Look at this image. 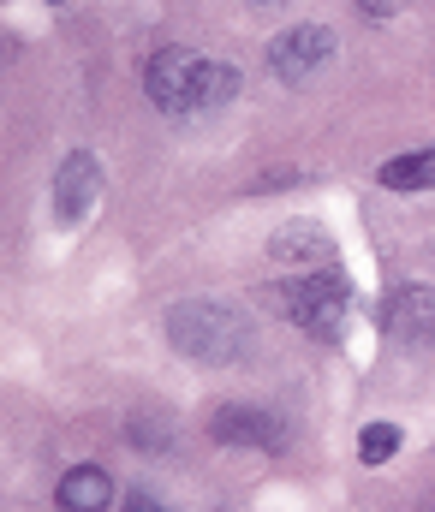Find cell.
<instances>
[{
  "label": "cell",
  "instance_id": "obj_8",
  "mask_svg": "<svg viewBox=\"0 0 435 512\" xmlns=\"http://www.w3.org/2000/svg\"><path fill=\"white\" fill-rule=\"evenodd\" d=\"M269 256L298 262V268H334V233L322 221H287V227H275Z\"/></svg>",
  "mask_w": 435,
  "mask_h": 512
},
{
  "label": "cell",
  "instance_id": "obj_6",
  "mask_svg": "<svg viewBox=\"0 0 435 512\" xmlns=\"http://www.w3.org/2000/svg\"><path fill=\"white\" fill-rule=\"evenodd\" d=\"M191 78H197V54L191 48H161L144 66V90L161 114H191Z\"/></svg>",
  "mask_w": 435,
  "mask_h": 512
},
{
  "label": "cell",
  "instance_id": "obj_4",
  "mask_svg": "<svg viewBox=\"0 0 435 512\" xmlns=\"http://www.w3.org/2000/svg\"><path fill=\"white\" fill-rule=\"evenodd\" d=\"M209 435L221 447H263V453H287V441H292L287 417H275L263 405H221L209 417Z\"/></svg>",
  "mask_w": 435,
  "mask_h": 512
},
{
  "label": "cell",
  "instance_id": "obj_12",
  "mask_svg": "<svg viewBox=\"0 0 435 512\" xmlns=\"http://www.w3.org/2000/svg\"><path fill=\"white\" fill-rule=\"evenodd\" d=\"M400 453V429L394 423H364V435H358V459L364 465H388Z\"/></svg>",
  "mask_w": 435,
  "mask_h": 512
},
{
  "label": "cell",
  "instance_id": "obj_1",
  "mask_svg": "<svg viewBox=\"0 0 435 512\" xmlns=\"http://www.w3.org/2000/svg\"><path fill=\"white\" fill-rule=\"evenodd\" d=\"M167 340L191 364H239L257 346V322L221 298H185L167 310Z\"/></svg>",
  "mask_w": 435,
  "mask_h": 512
},
{
  "label": "cell",
  "instance_id": "obj_2",
  "mask_svg": "<svg viewBox=\"0 0 435 512\" xmlns=\"http://www.w3.org/2000/svg\"><path fill=\"white\" fill-rule=\"evenodd\" d=\"M275 298H281V310H287L304 334H316V340H328V346L346 334V316H352V286H346V274H340V268H310L304 280L275 286Z\"/></svg>",
  "mask_w": 435,
  "mask_h": 512
},
{
  "label": "cell",
  "instance_id": "obj_13",
  "mask_svg": "<svg viewBox=\"0 0 435 512\" xmlns=\"http://www.w3.org/2000/svg\"><path fill=\"white\" fill-rule=\"evenodd\" d=\"M120 512H167V507H161L155 495H144V489H138V495H126V501H120Z\"/></svg>",
  "mask_w": 435,
  "mask_h": 512
},
{
  "label": "cell",
  "instance_id": "obj_3",
  "mask_svg": "<svg viewBox=\"0 0 435 512\" xmlns=\"http://www.w3.org/2000/svg\"><path fill=\"white\" fill-rule=\"evenodd\" d=\"M334 60V30L328 24H292L269 42V72L281 84H304L310 72H322Z\"/></svg>",
  "mask_w": 435,
  "mask_h": 512
},
{
  "label": "cell",
  "instance_id": "obj_7",
  "mask_svg": "<svg viewBox=\"0 0 435 512\" xmlns=\"http://www.w3.org/2000/svg\"><path fill=\"white\" fill-rule=\"evenodd\" d=\"M388 328H394V340H400L406 352H430L435 346V292L424 286V280H412V286L394 292Z\"/></svg>",
  "mask_w": 435,
  "mask_h": 512
},
{
  "label": "cell",
  "instance_id": "obj_11",
  "mask_svg": "<svg viewBox=\"0 0 435 512\" xmlns=\"http://www.w3.org/2000/svg\"><path fill=\"white\" fill-rule=\"evenodd\" d=\"M388 191H430L435 185V149H412V155H394V161H382V173H376Z\"/></svg>",
  "mask_w": 435,
  "mask_h": 512
},
{
  "label": "cell",
  "instance_id": "obj_15",
  "mask_svg": "<svg viewBox=\"0 0 435 512\" xmlns=\"http://www.w3.org/2000/svg\"><path fill=\"white\" fill-rule=\"evenodd\" d=\"M54 6H60V0H54Z\"/></svg>",
  "mask_w": 435,
  "mask_h": 512
},
{
  "label": "cell",
  "instance_id": "obj_9",
  "mask_svg": "<svg viewBox=\"0 0 435 512\" xmlns=\"http://www.w3.org/2000/svg\"><path fill=\"white\" fill-rule=\"evenodd\" d=\"M54 501H60V512H108L114 507V483H108L102 465H72V471L60 477Z\"/></svg>",
  "mask_w": 435,
  "mask_h": 512
},
{
  "label": "cell",
  "instance_id": "obj_5",
  "mask_svg": "<svg viewBox=\"0 0 435 512\" xmlns=\"http://www.w3.org/2000/svg\"><path fill=\"white\" fill-rule=\"evenodd\" d=\"M96 197H102V161H96L90 149H72V155L60 161V173H54V221H60V227L90 221Z\"/></svg>",
  "mask_w": 435,
  "mask_h": 512
},
{
  "label": "cell",
  "instance_id": "obj_10",
  "mask_svg": "<svg viewBox=\"0 0 435 512\" xmlns=\"http://www.w3.org/2000/svg\"><path fill=\"white\" fill-rule=\"evenodd\" d=\"M233 96H239V66H227V60H197V78H191V114H221Z\"/></svg>",
  "mask_w": 435,
  "mask_h": 512
},
{
  "label": "cell",
  "instance_id": "obj_14",
  "mask_svg": "<svg viewBox=\"0 0 435 512\" xmlns=\"http://www.w3.org/2000/svg\"><path fill=\"white\" fill-rule=\"evenodd\" d=\"M358 6H364V12H370V18H376V24H382V18H388V0H358Z\"/></svg>",
  "mask_w": 435,
  "mask_h": 512
}]
</instances>
